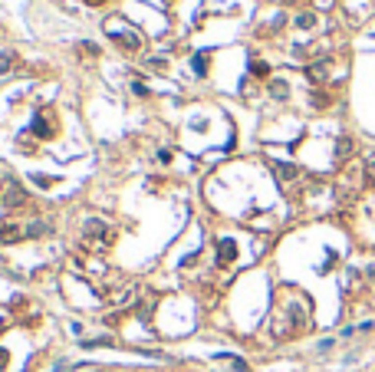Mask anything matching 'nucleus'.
Returning a JSON list of instances; mask_svg holds the SVG:
<instances>
[{
  "label": "nucleus",
  "instance_id": "10",
  "mask_svg": "<svg viewBox=\"0 0 375 372\" xmlns=\"http://www.w3.org/2000/svg\"><path fill=\"white\" fill-rule=\"evenodd\" d=\"M369 178H372V181H375V158H372V162H369Z\"/></svg>",
  "mask_w": 375,
  "mask_h": 372
},
{
  "label": "nucleus",
  "instance_id": "4",
  "mask_svg": "<svg viewBox=\"0 0 375 372\" xmlns=\"http://www.w3.org/2000/svg\"><path fill=\"white\" fill-rule=\"evenodd\" d=\"M115 40H119L122 46H129V50H138V36H135V30H122Z\"/></svg>",
  "mask_w": 375,
  "mask_h": 372
},
{
  "label": "nucleus",
  "instance_id": "1",
  "mask_svg": "<svg viewBox=\"0 0 375 372\" xmlns=\"http://www.w3.org/2000/svg\"><path fill=\"white\" fill-rule=\"evenodd\" d=\"M86 244H92V247H109L112 244V228L99 218L86 221Z\"/></svg>",
  "mask_w": 375,
  "mask_h": 372
},
{
  "label": "nucleus",
  "instance_id": "2",
  "mask_svg": "<svg viewBox=\"0 0 375 372\" xmlns=\"http://www.w3.org/2000/svg\"><path fill=\"white\" fill-rule=\"evenodd\" d=\"M20 237H27V230L20 228V221H3V224H0V244H13V241H20Z\"/></svg>",
  "mask_w": 375,
  "mask_h": 372
},
{
  "label": "nucleus",
  "instance_id": "7",
  "mask_svg": "<svg viewBox=\"0 0 375 372\" xmlns=\"http://www.w3.org/2000/svg\"><path fill=\"white\" fill-rule=\"evenodd\" d=\"M349 152H352V142H349V139H339V145H336V158L342 162V158H346Z\"/></svg>",
  "mask_w": 375,
  "mask_h": 372
},
{
  "label": "nucleus",
  "instance_id": "8",
  "mask_svg": "<svg viewBox=\"0 0 375 372\" xmlns=\"http://www.w3.org/2000/svg\"><path fill=\"white\" fill-rule=\"evenodd\" d=\"M208 63H211L208 53H198V56H194V69H198V73H208Z\"/></svg>",
  "mask_w": 375,
  "mask_h": 372
},
{
  "label": "nucleus",
  "instance_id": "5",
  "mask_svg": "<svg viewBox=\"0 0 375 372\" xmlns=\"http://www.w3.org/2000/svg\"><path fill=\"white\" fill-rule=\"evenodd\" d=\"M234 254H237V247H234V241H221V263L234 260Z\"/></svg>",
  "mask_w": 375,
  "mask_h": 372
},
{
  "label": "nucleus",
  "instance_id": "9",
  "mask_svg": "<svg viewBox=\"0 0 375 372\" xmlns=\"http://www.w3.org/2000/svg\"><path fill=\"white\" fill-rule=\"evenodd\" d=\"M250 73H257V76H267V63L254 59V63H250Z\"/></svg>",
  "mask_w": 375,
  "mask_h": 372
},
{
  "label": "nucleus",
  "instance_id": "3",
  "mask_svg": "<svg viewBox=\"0 0 375 372\" xmlns=\"http://www.w3.org/2000/svg\"><path fill=\"white\" fill-rule=\"evenodd\" d=\"M3 201H7V208H17V204H23V201H27V195H23V188L17 185V181H10V185H7V198H3Z\"/></svg>",
  "mask_w": 375,
  "mask_h": 372
},
{
  "label": "nucleus",
  "instance_id": "6",
  "mask_svg": "<svg viewBox=\"0 0 375 372\" xmlns=\"http://www.w3.org/2000/svg\"><path fill=\"white\" fill-rule=\"evenodd\" d=\"M276 175H280V181H290V178H296V168L293 165H276Z\"/></svg>",
  "mask_w": 375,
  "mask_h": 372
}]
</instances>
